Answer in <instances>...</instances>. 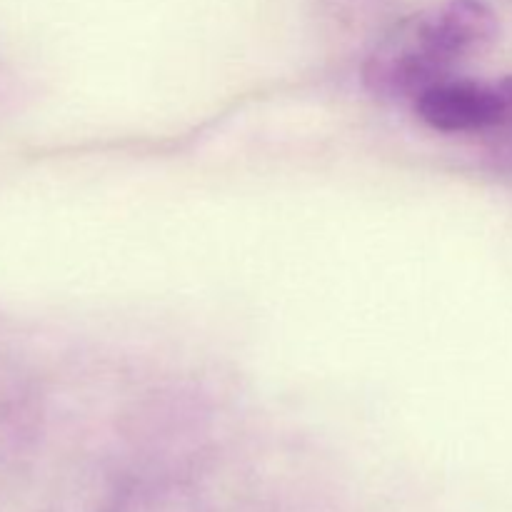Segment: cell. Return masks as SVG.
<instances>
[{
	"label": "cell",
	"instance_id": "1",
	"mask_svg": "<svg viewBox=\"0 0 512 512\" xmlns=\"http://www.w3.org/2000/svg\"><path fill=\"white\" fill-rule=\"evenodd\" d=\"M498 15L483 0H443L395 25L368 55L365 85L380 98H410L488 48Z\"/></svg>",
	"mask_w": 512,
	"mask_h": 512
},
{
	"label": "cell",
	"instance_id": "2",
	"mask_svg": "<svg viewBox=\"0 0 512 512\" xmlns=\"http://www.w3.org/2000/svg\"><path fill=\"white\" fill-rule=\"evenodd\" d=\"M413 108L418 118L438 133L480 138L498 115L500 88L498 83L450 75L415 95Z\"/></svg>",
	"mask_w": 512,
	"mask_h": 512
},
{
	"label": "cell",
	"instance_id": "3",
	"mask_svg": "<svg viewBox=\"0 0 512 512\" xmlns=\"http://www.w3.org/2000/svg\"><path fill=\"white\" fill-rule=\"evenodd\" d=\"M500 108L490 128L480 135V148L490 168L512 175V75L498 80Z\"/></svg>",
	"mask_w": 512,
	"mask_h": 512
}]
</instances>
